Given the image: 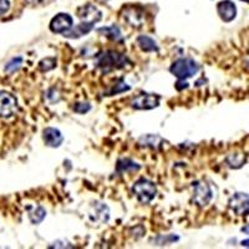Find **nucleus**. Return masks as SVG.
Listing matches in <instances>:
<instances>
[{
    "label": "nucleus",
    "instance_id": "obj_1",
    "mask_svg": "<svg viewBox=\"0 0 249 249\" xmlns=\"http://www.w3.org/2000/svg\"><path fill=\"white\" fill-rule=\"evenodd\" d=\"M171 74L175 75L178 80H187L195 76L199 71L198 64L191 57H181L172 62L170 68Z\"/></svg>",
    "mask_w": 249,
    "mask_h": 249
},
{
    "label": "nucleus",
    "instance_id": "obj_2",
    "mask_svg": "<svg viewBox=\"0 0 249 249\" xmlns=\"http://www.w3.org/2000/svg\"><path fill=\"white\" fill-rule=\"evenodd\" d=\"M130 64V60L124 54H120L116 51H106L97 57V68L104 71H110L113 69H124Z\"/></svg>",
    "mask_w": 249,
    "mask_h": 249
},
{
    "label": "nucleus",
    "instance_id": "obj_3",
    "mask_svg": "<svg viewBox=\"0 0 249 249\" xmlns=\"http://www.w3.org/2000/svg\"><path fill=\"white\" fill-rule=\"evenodd\" d=\"M132 193L137 197L142 204H147L152 201L156 197L157 193V188H156L155 183L148 179L141 178L132 186Z\"/></svg>",
    "mask_w": 249,
    "mask_h": 249
},
{
    "label": "nucleus",
    "instance_id": "obj_4",
    "mask_svg": "<svg viewBox=\"0 0 249 249\" xmlns=\"http://www.w3.org/2000/svg\"><path fill=\"white\" fill-rule=\"evenodd\" d=\"M213 199V191L211 184L206 181H197L192 184V201L199 207H206Z\"/></svg>",
    "mask_w": 249,
    "mask_h": 249
},
{
    "label": "nucleus",
    "instance_id": "obj_5",
    "mask_svg": "<svg viewBox=\"0 0 249 249\" xmlns=\"http://www.w3.org/2000/svg\"><path fill=\"white\" fill-rule=\"evenodd\" d=\"M161 97L155 93H140L131 102V107L135 110H152L160 105Z\"/></svg>",
    "mask_w": 249,
    "mask_h": 249
},
{
    "label": "nucleus",
    "instance_id": "obj_6",
    "mask_svg": "<svg viewBox=\"0 0 249 249\" xmlns=\"http://www.w3.org/2000/svg\"><path fill=\"white\" fill-rule=\"evenodd\" d=\"M230 208L237 215H248L249 214V196L247 193L238 192L231 197Z\"/></svg>",
    "mask_w": 249,
    "mask_h": 249
},
{
    "label": "nucleus",
    "instance_id": "obj_7",
    "mask_svg": "<svg viewBox=\"0 0 249 249\" xmlns=\"http://www.w3.org/2000/svg\"><path fill=\"white\" fill-rule=\"evenodd\" d=\"M18 111V101L12 93L0 91V116L10 117Z\"/></svg>",
    "mask_w": 249,
    "mask_h": 249
},
{
    "label": "nucleus",
    "instance_id": "obj_8",
    "mask_svg": "<svg viewBox=\"0 0 249 249\" xmlns=\"http://www.w3.org/2000/svg\"><path fill=\"white\" fill-rule=\"evenodd\" d=\"M74 20L69 14L60 13L50 21V30L55 34H64L72 28Z\"/></svg>",
    "mask_w": 249,
    "mask_h": 249
},
{
    "label": "nucleus",
    "instance_id": "obj_9",
    "mask_svg": "<svg viewBox=\"0 0 249 249\" xmlns=\"http://www.w3.org/2000/svg\"><path fill=\"white\" fill-rule=\"evenodd\" d=\"M77 17L84 23L93 24L95 25V24L99 23L100 20H101L102 13L95 5L86 4V5H82L77 9Z\"/></svg>",
    "mask_w": 249,
    "mask_h": 249
},
{
    "label": "nucleus",
    "instance_id": "obj_10",
    "mask_svg": "<svg viewBox=\"0 0 249 249\" xmlns=\"http://www.w3.org/2000/svg\"><path fill=\"white\" fill-rule=\"evenodd\" d=\"M110 218V211H108V207L104 203H100V202H95V203L91 206L90 210V219L95 223L104 224L108 221Z\"/></svg>",
    "mask_w": 249,
    "mask_h": 249
},
{
    "label": "nucleus",
    "instance_id": "obj_11",
    "mask_svg": "<svg viewBox=\"0 0 249 249\" xmlns=\"http://www.w3.org/2000/svg\"><path fill=\"white\" fill-rule=\"evenodd\" d=\"M217 13L224 23H231L237 15V8L231 0H223L217 4Z\"/></svg>",
    "mask_w": 249,
    "mask_h": 249
},
{
    "label": "nucleus",
    "instance_id": "obj_12",
    "mask_svg": "<svg viewBox=\"0 0 249 249\" xmlns=\"http://www.w3.org/2000/svg\"><path fill=\"white\" fill-rule=\"evenodd\" d=\"M43 140L49 147H59L64 141L62 133L55 127H46L43 131Z\"/></svg>",
    "mask_w": 249,
    "mask_h": 249
},
{
    "label": "nucleus",
    "instance_id": "obj_13",
    "mask_svg": "<svg viewBox=\"0 0 249 249\" xmlns=\"http://www.w3.org/2000/svg\"><path fill=\"white\" fill-rule=\"evenodd\" d=\"M92 29H93V24H89V23H84V21H81L79 25H76L75 28H71L70 30L64 33V36L69 37V39H79V37L89 34Z\"/></svg>",
    "mask_w": 249,
    "mask_h": 249
},
{
    "label": "nucleus",
    "instance_id": "obj_14",
    "mask_svg": "<svg viewBox=\"0 0 249 249\" xmlns=\"http://www.w3.org/2000/svg\"><path fill=\"white\" fill-rule=\"evenodd\" d=\"M163 139L159 135H144L139 140V144L141 147H150V148H160L163 144Z\"/></svg>",
    "mask_w": 249,
    "mask_h": 249
},
{
    "label": "nucleus",
    "instance_id": "obj_15",
    "mask_svg": "<svg viewBox=\"0 0 249 249\" xmlns=\"http://www.w3.org/2000/svg\"><path fill=\"white\" fill-rule=\"evenodd\" d=\"M137 45L140 46L142 51H146V53H153V51H159V46L157 43L152 37L147 36V35H141V36L137 37Z\"/></svg>",
    "mask_w": 249,
    "mask_h": 249
},
{
    "label": "nucleus",
    "instance_id": "obj_16",
    "mask_svg": "<svg viewBox=\"0 0 249 249\" xmlns=\"http://www.w3.org/2000/svg\"><path fill=\"white\" fill-rule=\"evenodd\" d=\"M97 33L104 36L108 37V39L113 40V41H121L122 40V35L120 29L117 28L116 25H110V26H105V28H100L97 29Z\"/></svg>",
    "mask_w": 249,
    "mask_h": 249
},
{
    "label": "nucleus",
    "instance_id": "obj_17",
    "mask_svg": "<svg viewBox=\"0 0 249 249\" xmlns=\"http://www.w3.org/2000/svg\"><path fill=\"white\" fill-rule=\"evenodd\" d=\"M141 168L139 163L136 162H133L132 160L128 159H122L119 160L116 164V171L119 173H124V172H132V171H139Z\"/></svg>",
    "mask_w": 249,
    "mask_h": 249
},
{
    "label": "nucleus",
    "instance_id": "obj_18",
    "mask_svg": "<svg viewBox=\"0 0 249 249\" xmlns=\"http://www.w3.org/2000/svg\"><path fill=\"white\" fill-rule=\"evenodd\" d=\"M227 164L230 166L231 168H241L247 161V156L242 152H235V153H231L228 157H227Z\"/></svg>",
    "mask_w": 249,
    "mask_h": 249
},
{
    "label": "nucleus",
    "instance_id": "obj_19",
    "mask_svg": "<svg viewBox=\"0 0 249 249\" xmlns=\"http://www.w3.org/2000/svg\"><path fill=\"white\" fill-rule=\"evenodd\" d=\"M124 18H126V20H127L131 25L137 26V28L141 26L142 23H143V17H142V14H140L137 12L136 9H127L124 12Z\"/></svg>",
    "mask_w": 249,
    "mask_h": 249
},
{
    "label": "nucleus",
    "instance_id": "obj_20",
    "mask_svg": "<svg viewBox=\"0 0 249 249\" xmlns=\"http://www.w3.org/2000/svg\"><path fill=\"white\" fill-rule=\"evenodd\" d=\"M46 211L41 206L34 207L33 210H29V218L33 224H40L45 219Z\"/></svg>",
    "mask_w": 249,
    "mask_h": 249
},
{
    "label": "nucleus",
    "instance_id": "obj_21",
    "mask_svg": "<svg viewBox=\"0 0 249 249\" xmlns=\"http://www.w3.org/2000/svg\"><path fill=\"white\" fill-rule=\"evenodd\" d=\"M21 62H23V57L21 56L14 57V59L10 60V61L5 65V71L6 72H14L15 70H18V69L20 68Z\"/></svg>",
    "mask_w": 249,
    "mask_h": 249
},
{
    "label": "nucleus",
    "instance_id": "obj_22",
    "mask_svg": "<svg viewBox=\"0 0 249 249\" xmlns=\"http://www.w3.org/2000/svg\"><path fill=\"white\" fill-rule=\"evenodd\" d=\"M55 66H56V60L53 59V57H46L45 60H41L39 64V68L41 71L53 70Z\"/></svg>",
    "mask_w": 249,
    "mask_h": 249
},
{
    "label": "nucleus",
    "instance_id": "obj_23",
    "mask_svg": "<svg viewBox=\"0 0 249 249\" xmlns=\"http://www.w3.org/2000/svg\"><path fill=\"white\" fill-rule=\"evenodd\" d=\"M91 110V105L90 104H84V102H77V104H75L74 106V111L77 113H85V112H89V111Z\"/></svg>",
    "mask_w": 249,
    "mask_h": 249
},
{
    "label": "nucleus",
    "instance_id": "obj_24",
    "mask_svg": "<svg viewBox=\"0 0 249 249\" xmlns=\"http://www.w3.org/2000/svg\"><path fill=\"white\" fill-rule=\"evenodd\" d=\"M10 8L9 0H0V15H4Z\"/></svg>",
    "mask_w": 249,
    "mask_h": 249
},
{
    "label": "nucleus",
    "instance_id": "obj_25",
    "mask_svg": "<svg viewBox=\"0 0 249 249\" xmlns=\"http://www.w3.org/2000/svg\"><path fill=\"white\" fill-rule=\"evenodd\" d=\"M26 3L31 4V5H36V4H40L43 0H25Z\"/></svg>",
    "mask_w": 249,
    "mask_h": 249
},
{
    "label": "nucleus",
    "instance_id": "obj_26",
    "mask_svg": "<svg viewBox=\"0 0 249 249\" xmlns=\"http://www.w3.org/2000/svg\"><path fill=\"white\" fill-rule=\"evenodd\" d=\"M242 246H243V247H249V238H248V239H246V241L242 242Z\"/></svg>",
    "mask_w": 249,
    "mask_h": 249
},
{
    "label": "nucleus",
    "instance_id": "obj_27",
    "mask_svg": "<svg viewBox=\"0 0 249 249\" xmlns=\"http://www.w3.org/2000/svg\"><path fill=\"white\" fill-rule=\"evenodd\" d=\"M247 66L249 68V56H248V59H247Z\"/></svg>",
    "mask_w": 249,
    "mask_h": 249
},
{
    "label": "nucleus",
    "instance_id": "obj_28",
    "mask_svg": "<svg viewBox=\"0 0 249 249\" xmlns=\"http://www.w3.org/2000/svg\"><path fill=\"white\" fill-rule=\"evenodd\" d=\"M241 1H244V3H249V0H241Z\"/></svg>",
    "mask_w": 249,
    "mask_h": 249
},
{
    "label": "nucleus",
    "instance_id": "obj_29",
    "mask_svg": "<svg viewBox=\"0 0 249 249\" xmlns=\"http://www.w3.org/2000/svg\"><path fill=\"white\" fill-rule=\"evenodd\" d=\"M99 1H102V3H104V1H108V0H99Z\"/></svg>",
    "mask_w": 249,
    "mask_h": 249
}]
</instances>
